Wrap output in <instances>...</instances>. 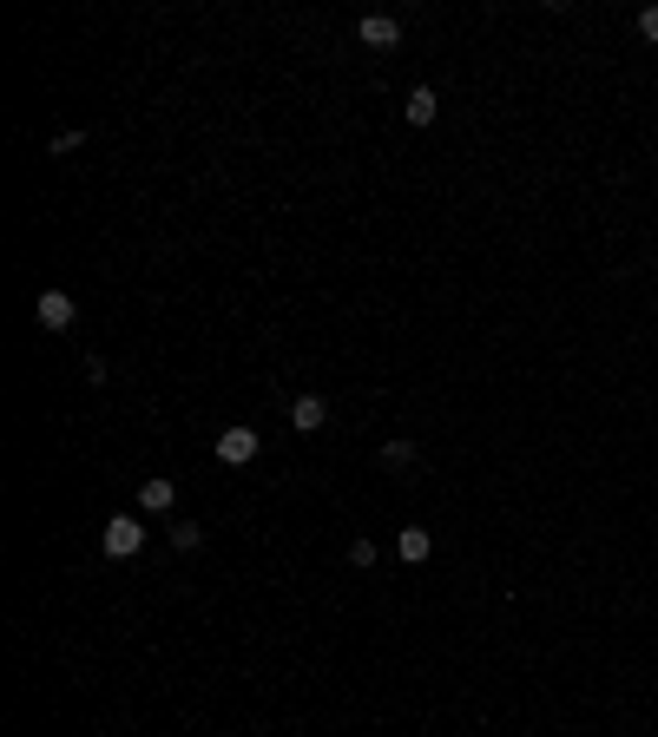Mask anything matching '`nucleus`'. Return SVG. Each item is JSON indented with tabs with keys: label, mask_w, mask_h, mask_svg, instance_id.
I'll list each match as a JSON object with an SVG mask.
<instances>
[{
	"label": "nucleus",
	"mask_w": 658,
	"mask_h": 737,
	"mask_svg": "<svg viewBox=\"0 0 658 737\" xmlns=\"http://www.w3.org/2000/svg\"><path fill=\"white\" fill-rule=\"evenodd\" d=\"M356 40H362V47H376V53H389L395 40H402V20H389V14H362V20H356Z\"/></svg>",
	"instance_id": "3"
},
{
	"label": "nucleus",
	"mask_w": 658,
	"mask_h": 737,
	"mask_svg": "<svg viewBox=\"0 0 658 737\" xmlns=\"http://www.w3.org/2000/svg\"><path fill=\"white\" fill-rule=\"evenodd\" d=\"M172 547L178 553H198L204 547V527H191V520H185V527H172Z\"/></svg>",
	"instance_id": "10"
},
{
	"label": "nucleus",
	"mask_w": 658,
	"mask_h": 737,
	"mask_svg": "<svg viewBox=\"0 0 658 737\" xmlns=\"http://www.w3.org/2000/svg\"><path fill=\"white\" fill-rule=\"evenodd\" d=\"M33 316H40V330H73V297H66V290H47Z\"/></svg>",
	"instance_id": "6"
},
{
	"label": "nucleus",
	"mask_w": 658,
	"mask_h": 737,
	"mask_svg": "<svg viewBox=\"0 0 658 737\" xmlns=\"http://www.w3.org/2000/svg\"><path fill=\"white\" fill-rule=\"evenodd\" d=\"M435 112H441L435 86H415V93H408V126H435Z\"/></svg>",
	"instance_id": "8"
},
{
	"label": "nucleus",
	"mask_w": 658,
	"mask_h": 737,
	"mask_svg": "<svg viewBox=\"0 0 658 737\" xmlns=\"http://www.w3.org/2000/svg\"><path fill=\"white\" fill-rule=\"evenodd\" d=\"M382 468H415V441H382Z\"/></svg>",
	"instance_id": "9"
},
{
	"label": "nucleus",
	"mask_w": 658,
	"mask_h": 737,
	"mask_svg": "<svg viewBox=\"0 0 658 737\" xmlns=\"http://www.w3.org/2000/svg\"><path fill=\"white\" fill-rule=\"evenodd\" d=\"M395 553H402V566H422L428 553H435V534H428V527H402V534H395Z\"/></svg>",
	"instance_id": "7"
},
{
	"label": "nucleus",
	"mask_w": 658,
	"mask_h": 737,
	"mask_svg": "<svg viewBox=\"0 0 658 737\" xmlns=\"http://www.w3.org/2000/svg\"><path fill=\"white\" fill-rule=\"evenodd\" d=\"M257 455H264V435H257L251 422H231L218 435V461H224V468H251Z\"/></svg>",
	"instance_id": "1"
},
{
	"label": "nucleus",
	"mask_w": 658,
	"mask_h": 737,
	"mask_svg": "<svg viewBox=\"0 0 658 737\" xmlns=\"http://www.w3.org/2000/svg\"><path fill=\"white\" fill-rule=\"evenodd\" d=\"M349 566H376V540H349Z\"/></svg>",
	"instance_id": "11"
},
{
	"label": "nucleus",
	"mask_w": 658,
	"mask_h": 737,
	"mask_svg": "<svg viewBox=\"0 0 658 737\" xmlns=\"http://www.w3.org/2000/svg\"><path fill=\"white\" fill-rule=\"evenodd\" d=\"M139 547H145V520L139 514H112L106 520V553L112 560H132Z\"/></svg>",
	"instance_id": "2"
},
{
	"label": "nucleus",
	"mask_w": 658,
	"mask_h": 737,
	"mask_svg": "<svg viewBox=\"0 0 658 737\" xmlns=\"http://www.w3.org/2000/svg\"><path fill=\"white\" fill-rule=\"evenodd\" d=\"M639 33H645V40L658 47V7H645V14H639Z\"/></svg>",
	"instance_id": "12"
},
{
	"label": "nucleus",
	"mask_w": 658,
	"mask_h": 737,
	"mask_svg": "<svg viewBox=\"0 0 658 737\" xmlns=\"http://www.w3.org/2000/svg\"><path fill=\"white\" fill-rule=\"evenodd\" d=\"M323 422H329V402H323V395H297V402H290V428H297V435H316Z\"/></svg>",
	"instance_id": "5"
},
{
	"label": "nucleus",
	"mask_w": 658,
	"mask_h": 737,
	"mask_svg": "<svg viewBox=\"0 0 658 737\" xmlns=\"http://www.w3.org/2000/svg\"><path fill=\"white\" fill-rule=\"evenodd\" d=\"M178 507V487L165 481V474H145L139 481V514H172Z\"/></svg>",
	"instance_id": "4"
}]
</instances>
